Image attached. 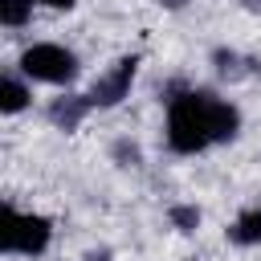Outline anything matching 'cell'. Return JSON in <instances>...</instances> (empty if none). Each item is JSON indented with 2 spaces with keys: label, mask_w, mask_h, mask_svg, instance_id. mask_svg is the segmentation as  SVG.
Returning <instances> with one entry per match:
<instances>
[{
  "label": "cell",
  "mask_w": 261,
  "mask_h": 261,
  "mask_svg": "<svg viewBox=\"0 0 261 261\" xmlns=\"http://www.w3.org/2000/svg\"><path fill=\"white\" fill-rule=\"evenodd\" d=\"M237 130H241V110L212 90L188 86L167 98L163 139H167V151L175 155H200L208 147L237 139Z\"/></svg>",
  "instance_id": "cell-1"
},
{
  "label": "cell",
  "mask_w": 261,
  "mask_h": 261,
  "mask_svg": "<svg viewBox=\"0 0 261 261\" xmlns=\"http://www.w3.org/2000/svg\"><path fill=\"white\" fill-rule=\"evenodd\" d=\"M53 241V224L41 212H20L16 204L0 208V249L8 257H41Z\"/></svg>",
  "instance_id": "cell-2"
},
{
  "label": "cell",
  "mask_w": 261,
  "mask_h": 261,
  "mask_svg": "<svg viewBox=\"0 0 261 261\" xmlns=\"http://www.w3.org/2000/svg\"><path fill=\"white\" fill-rule=\"evenodd\" d=\"M16 69H20L29 82H41V86H69L82 65H77V53H73V49L57 45V41H33V45L20 53Z\"/></svg>",
  "instance_id": "cell-3"
},
{
  "label": "cell",
  "mask_w": 261,
  "mask_h": 261,
  "mask_svg": "<svg viewBox=\"0 0 261 261\" xmlns=\"http://www.w3.org/2000/svg\"><path fill=\"white\" fill-rule=\"evenodd\" d=\"M135 73H139V57L135 53H126V57H118L106 73H98V82L86 90V98H90V106L94 110H106V106H118L122 98H130V86H135Z\"/></svg>",
  "instance_id": "cell-4"
},
{
  "label": "cell",
  "mask_w": 261,
  "mask_h": 261,
  "mask_svg": "<svg viewBox=\"0 0 261 261\" xmlns=\"http://www.w3.org/2000/svg\"><path fill=\"white\" fill-rule=\"evenodd\" d=\"M90 110H94V106H90L86 94H61V98L49 102V122H53L57 130H77Z\"/></svg>",
  "instance_id": "cell-5"
},
{
  "label": "cell",
  "mask_w": 261,
  "mask_h": 261,
  "mask_svg": "<svg viewBox=\"0 0 261 261\" xmlns=\"http://www.w3.org/2000/svg\"><path fill=\"white\" fill-rule=\"evenodd\" d=\"M29 98H33L29 77H24L20 69H8V73L0 77V110H4V114H20V110L29 106Z\"/></svg>",
  "instance_id": "cell-6"
},
{
  "label": "cell",
  "mask_w": 261,
  "mask_h": 261,
  "mask_svg": "<svg viewBox=\"0 0 261 261\" xmlns=\"http://www.w3.org/2000/svg\"><path fill=\"white\" fill-rule=\"evenodd\" d=\"M224 232H228V241H232V245H241V249L261 245V200H257V204H249V208H245V212H241Z\"/></svg>",
  "instance_id": "cell-7"
},
{
  "label": "cell",
  "mask_w": 261,
  "mask_h": 261,
  "mask_svg": "<svg viewBox=\"0 0 261 261\" xmlns=\"http://www.w3.org/2000/svg\"><path fill=\"white\" fill-rule=\"evenodd\" d=\"M33 4L37 0H0V24L4 29H24L33 20Z\"/></svg>",
  "instance_id": "cell-8"
},
{
  "label": "cell",
  "mask_w": 261,
  "mask_h": 261,
  "mask_svg": "<svg viewBox=\"0 0 261 261\" xmlns=\"http://www.w3.org/2000/svg\"><path fill=\"white\" fill-rule=\"evenodd\" d=\"M167 216H171V224H175L179 232H192V228L200 224V208H196V204H175Z\"/></svg>",
  "instance_id": "cell-9"
},
{
  "label": "cell",
  "mask_w": 261,
  "mask_h": 261,
  "mask_svg": "<svg viewBox=\"0 0 261 261\" xmlns=\"http://www.w3.org/2000/svg\"><path fill=\"white\" fill-rule=\"evenodd\" d=\"M212 61H216V69L228 73V77H241V73H245V69H241V53H232V49H216Z\"/></svg>",
  "instance_id": "cell-10"
},
{
  "label": "cell",
  "mask_w": 261,
  "mask_h": 261,
  "mask_svg": "<svg viewBox=\"0 0 261 261\" xmlns=\"http://www.w3.org/2000/svg\"><path fill=\"white\" fill-rule=\"evenodd\" d=\"M114 159H118L122 167H135V163H139V147H135V143H118V147H114Z\"/></svg>",
  "instance_id": "cell-11"
},
{
  "label": "cell",
  "mask_w": 261,
  "mask_h": 261,
  "mask_svg": "<svg viewBox=\"0 0 261 261\" xmlns=\"http://www.w3.org/2000/svg\"><path fill=\"white\" fill-rule=\"evenodd\" d=\"M37 4H45V8H73L77 0H37Z\"/></svg>",
  "instance_id": "cell-12"
},
{
  "label": "cell",
  "mask_w": 261,
  "mask_h": 261,
  "mask_svg": "<svg viewBox=\"0 0 261 261\" xmlns=\"http://www.w3.org/2000/svg\"><path fill=\"white\" fill-rule=\"evenodd\" d=\"M159 4H163V8H171V12H179V8L188 4V0H159Z\"/></svg>",
  "instance_id": "cell-13"
},
{
  "label": "cell",
  "mask_w": 261,
  "mask_h": 261,
  "mask_svg": "<svg viewBox=\"0 0 261 261\" xmlns=\"http://www.w3.org/2000/svg\"><path fill=\"white\" fill-rule=\"evenodd\" d=\"M90 261H110V257L106 253H90Z\"/></svg>",
  "instance_id": "cell-14"
},
{
  "label": "cell",
  "mask_w": 261,
  "mask_h": 261,
  "mask_svg": "<svg viewBox=\"0 0 261 261\" xmlns=\"http://www.w3.org/2000/svg\"><path fill=\"white\" fill-rule=\"evenodd\" d=\"M241 4H245V8H261V0H241Z\"/></svg>",
  "instance_id": "cell-15"
}]
</instances>
